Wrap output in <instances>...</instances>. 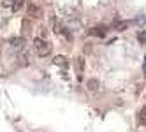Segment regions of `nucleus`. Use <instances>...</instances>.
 I'll use <instances>...</instances> for the list:
<instances>
[{"label": "nucleus", "mask_w": 146, "mask_h": 132, "mask_svg": "<svg viewBox=\"0 0 146 132\" xmlns=\"http://www.w3.org/2000/svg\"><path fill=\"white\" fill-rule=\"evenodd\" d=\"M34 49H35V53L39 56H48L51 53V46L49 42H44L42 39H34Z\"/></svg>", "instance_id": "f257e3e1"}, {"label": "nucleus", "mask_w": 146, "mask_h": 132, "mask_svg": "<svg viewBox=\"0 0 146 132\" xmlns=\"http://www.w3.org/2000/svg\"><path fill=\"white\" fill-rule=\"evenodd\" d=\"M86 86H88V90H90V92H97V90L100 88V83H99V79H95V78H92V79H88V83H86Z\"/></svg>", "instance_id": "f03ea898"}, {"label": "nucleus", "mask_w": 146, "mask_h": 132, "mask_svg": "<svg viewBox=\"0 0 146 132\" xmlns=\"http://www.w3.org/2000/svg\"><path fill=\"white\" fill-rule=\"evenodd\" d=\"M28 16L39 18V16H40V9H39L37 5H34V4H30V5H28Z\"/></svg>", "instance_id": "7ed1b4c3"}, {"label": "nucleus", "mask_w": 146, "mask_h": 132, "mask_svg": "<svg viewBox=\"0 0 146 132\" xmlns=\"http://www.w3.org/2000/svg\"><path fill=\"white\" fill-rule=\"evenodd\" d=\"M53 64L55 65H67V58L65 56H62V55H58V56H55V60H53Z\"/></svg>", "instance_id": "20e7f679"}, {"label": "nucleus", "mask_w": 146, "mask_h": 132, "mask_svg": "<svg viewBox=\"0 0 146 132\" xmlns=\"http://www.w3.org/2000/svg\"><path fill=\"white\" fill-rule=\"evenodd\" d=\"M18 58L21 60V62H19L21 65H28V53H27V51H23V49H21V51H19V56H18Z\"/></svg>", "instance_id": "39448f33"}, {"label": "nucleus", "mask_w": 146, "mask_h": 132, "mask_svg": "<svg viewBox=\"0 0 146 132\" xmlns=\"http://www.w3.org/2000/svg\"><path fill=\"white\" fill-rule=\"evenodd\" d=\"M11 44H13L14 49H19V51H21V49H23V39H13Z\"/></svg>", "instance_id": "423d86ee"}, {"label": "nucleus", "mask_w": 146, "mask_h": 132, "mask_svg": "<svg viewBox=\"0 0 146 132\" xmlns=\"http://www.w3.org/2000/svg\"><path fill=\"white\" fill-rule=\"evenodd\" d=\"M49 23H51V28H53V32H56V34H58V32H60V28H58V19L53 16V18L49 19Z\"/></svg>", "instance_id": "0eeeda50"}, {"label": "nucleus", "mask_w": 146, "mask_h": 132, "mask_svg": "<svg viewBox=\"0 0 146 132\" xmlns=\"http://www.w3.org/2000/svg\"><path fill=\"white\" fill-rule=\"evenodd\" d=\"M139 123L141 125H146V107H143L139 111Z\"/></svg>", "instance_id": "6e6552de"}, {"label": "nucleus", "mask_w": 146, "mask_h": 132, "mask_svg": "<svg viewBox=\"0 0 146 132\" xmlns=\"http://www.w3.org/2000/svg\"><path fill=\"white\" fill-rule=\"evenodd\" d=\"M76 65H78V70H79V72H83V69H85V58H83V56L76 58Z\"/></svg>", "instance_id": "1a4fd4ad"}, {"label": "nucleus", "mask_w": 146, "mask_h": 132, "mask_svg": "<svg viewBox=\"0 0 146 132\" xmlns=\"http://www.w3.org/2000/svg\"><path fill=\"white\" fill-rule=\"evenodd\" d=\"M23 2L25 0H14V5H13V11L16 13V11H19V9L23 7Z\"/></svg>", "instance_id": "9d476101"}, {"label": "nucleus", "mask_w": 146, "mask_h": 132, "mask_svg": "<svg viewBox=\"0 0 146 132\" xmlns=\"http://www.w3.org/2000/svg\"><path fill=\"white\" fill-rule=\"evenodd\" d=\"M127 27H129V23L123 21V23H116V27H114V28H116V30H125Z\"/></svg>", "instance_id": "9b49d317"}, {"label": "nucleus", "mask_w": 146, "mask_h": 132, "mask_svg": "<svg viewBox=\"0 0 146 132\" xmlns=\"http://www.w3.org/2000/svg\"><path fill=\"white\" fill-rule=\"evenodd\" d=\"M92 51V44H85V53H90Z\"/></svg>", "instance_id": "f8f14e48"}, {"label": "nucleus", "mask_w": 146, "mask_h": 132, "mask_svg": "<svg viewBox=\"0 0 146 132\" xmlns=\"http://www.w3.org/2000/svg\"><path fill=\"white\" fill-rule=\"evenodd\" d=\"M139 40H146V35L144 34H139Z\"/></svg>", "instance_id": "ddd939ff"}]
</instances>
